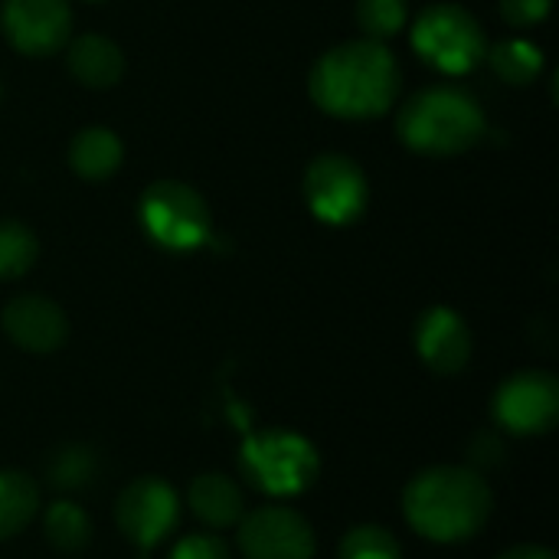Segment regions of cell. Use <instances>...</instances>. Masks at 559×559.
Listing matches in <instances>:
<instances>
[{"label":"cell","mask_w":559,"mask_h":559,"mask_svg":"<svg viewBox=\"0 0 559 559\" xmlns=\"http://www.w3.org/2000/svg\"><path fill=\"white\" fill-rule=\"evenodd\" d=\"M308 92L334 118H377L400 95V66L383 43L350 39L314 62Z\"/></svg>","instance_id":"obj_1"},{"label":"cell","mask_w":559,"mask_h":559,"mask_svg":"<svg viewBox=\"0 0 559 559\" xmlns=\"http://www.w3.org/2000/svg\"><path fill=\"white\" fill-rule=\"evenodd\" d=\"M495 498L481 472L465 465H439L416 475L403 495L409 527L432 544H465L491 518Z\"/></svg>","instance_id":"obj_2"},{"label":"cell","mask_w":559,"mask_h":559,"mask_svg":"<svg viewBox=\"0 0 559 559\" xmlns=\"http://www.w3.org/2000/svg\"><path fill=\"white\" fill-rule=\"evenodd\" d=\"M396 131L406 147L432 157H449L481 141L485 111L472 92L459 85H432L416 92L403 105Z\"/></svg>","instance_id":"obj_3"},{"label":"cell","mask_w":559,"mask_h":559,"mask_svg":"<svg viewBox=\"0 0 559 559\" xmlns=\"http://www.w3.org/2000/svg\"><path fill=\"white\" fill-rule=\"evenodd\" d=\"M239 468L255 491L269 498H295L318 481L321 459L305 436L292 429H265L242 442Z\"/></svg>","instance_id":"obj_4"},{"label":"cell","mask_w":559,"mask_h":559,"mask_svg":"<svg viewBox=\"0 0 559 559\" xmlns=\"http://www.w3.org/2000/svg\"><path fill=\"white\" fill-rule=\"evenodd\" d=\"M138 219L151 242L167 252L200 249L213 236V216L206 200L180 180H154L141 193Z\"/></svg>","instance_id":"obj_5"},{"label":"cell","mask_w":559,"mask_h":559,"mask_svg":"<svg viewBox=\"0 0 559 559\" xmlns=\"http://www.w3.org/2000/svg\"><path fill=\"white\" fill-rule=\"evenodd\" d=\"M413 46L429 66L449 75H465L488 56L481 23L459 3L426 7L413 26Z\"/></svg>","instance_id":"obj_6"},{"label":"cell","mask_w":559,"mask_h":559,"mask_svg":"<svg viewBox=\"0 0 559 559\" xmlns=\"http://www.w3.org/2000/svg\"><path fill=\"white\" fill-rule=\"evenodd\" d=\"M308 210L328 226H350L370 203L367 174L347 154H318L305 170Z\"/></svg>","instance_id":"obj_7"},{"label":"cell","mask_w":559,"mask_h":559,"mask_svg":"<svg viewBox=\"0 0 559 559\" xmlns=\"http://www.w3.org/2000/svg\"><path fill=\"white\" fill-rule=\"evenodd\" d=\"M180 521L177 491L160 478H134L115 501V524L141 554L154 550Z\"/></svg>","instance_id":"obj_8"},{"label":"cell","mask_w":559,"mask_h":559,"mask_svg":"<svg viewBox=\"0 0 559 559\" xmlns=\"http://www.w3.org/2000/svg\"><path fill=\"white\" fill-rule=\"evenodd\" d=\"M495 419L514 436H547L559 419V383L547 370H524L495 393Z\"/></svg>","instance_id":"obj_9"},{"label":"cell","mask_w":559,"mask_h":559,"mask_svg":"<svg viewBox=\"0 0 559 559\" xmlns=\"http://www.w3.org/2000/svg\"><path fill=\"white\" fill-rule=\"evenodd\" d=\"M239 550L246 559H314V531L311 524L285 508V504H265L236 524Z\"/></svg>","instance_id":"obj_10"},{"label":"cell","mask_w":559,"mask_h":559,"mask_svg":"<svg viewBox=\"0 0 559 559\" xmlns=\"http://www.w3.org/2000/svg\"><path fill=\"white\" fill-rule=\"evenodd\" d=\"M3 36L23 56H52L69 39V0H3Z\"/></svg>","instance_id":"obj_11"},{"label":"cell","mask_w":559,"mask_h":559,"mask_svg":"<svg viewBox=\"0 0 559 559\" xmlns=\"http://www.w3.org/2000/svg\"><path fill=\"white\" fill-rule=\"evenodd\" d=\"M3 334L26 354H52L69 337L66 311L43 295H16L0 314Z\"/></svg>","instance_id":"obj_12"},{"label":"cell","mask_w":559,"mask_h":559,"mask_svg":"<svg viewBox=\"0 0 559 559\" xmlns=\"http://www.w3.org/2000/svg\"><path fill=\"white\" fill-rule=\"evenodd\" d=\"M416 350L432 373L452 377L472 360V331L459 311L436 305L416 324Z\"/></svg>","instance_id":"obj_13"},{"label":"cell","mask_w":559,"mask_h":559,"mask_svg":"<svg viewBox=\"0 0 559 559\" xmlns=\"http://www.w3.org/2000/svg\"><path fill=\"white\" fill-rule=\"evenodd\" d=\"M187 501H190V511L213 531L236 527L246 514L242 488L229 475H219V472H206V475L193 478Z\"/></svg>","instance_id":"obj_14"},{"label":"cell","mask_w":559,"mask_h":559,"mask_svg":"<svg viewBox=\"0 0 559 559\" xmlns=\"http://www.w3.org/2000/svg\"><path fill=\"white\" fill-rule=\"evenodd\" d=\"M66 62H69L72 79L85 88H111L124 75V56L118 43L98 33H85L72 39Z\"/></svg>","instance_id":"obj_15"},{"label":"cell","mask_w":559,"mask_h":559,"mask_svg":"<svg viewBox=\"0 0 559 559\" xmlns=\"http://www.w3.org/2000/svg\"><path fill=\"white\" fill-rule=\"evenodd\" d=\"M121 154L118 134L102 124L82 128L69 144V164L82 180H108L121 167Z\"/></svg>","instance_id":"obj_16"},{"label":"cell","mask_w":559,"mask_h":559,"mask_svg":"<svg viewBox=\"0 0 559 559\" xmlns=\"http://www.w3.org/2000/svg\"><path fill=\"white\" fill-rule=\"evenodd\" d=\"M39 511V488L29 475L3 468L0 472V540L23 534Z\"/></svg>","instance_id":"obj_17"},{"label":"cell","mask_w":559,"mask_h":559,"mask_svg":"<svg viewBox=\"0 0 559 559\" xmlns=\"http://www.w3.org/2000/svg\"><path fill=\"white\" fill-rule=\"evenodd\" d=\"M46 481L62 495H79L98 481V455L88 445H62L46 462Z\"/></svg>","instance_id":"obj_18"},{"label":"cell","mask_w":559,"mask_h":559,"mask_svg":"<svg viewBox=\"0 0 559 559\" xmlns=\"http://www.w3.org/2000/svg\"><path fill=\"white\" fill-rule=\"evenodd\" d=\"M43 534H46L49 547H56L59 554H79L92 540V521L75 501L59 498L43 514Z\"/></svg>","instance_id":"obj_19"},{"label":"cell","mask_w":559,"mask_h":559,"mask_svg":"<svg viewBox=\"0 0 559 559\" xmlns=\"http://www.w3.org/2000/svg\"><path fill=\"white\" fill-rule=\"evenodd\" d=\"M488 59L498 79L511 85H531L544 72V52L537 43H527V39H504L488 52Z\"/></svg>","instance_id":"obj_20"},{"label":"cell","mask_w":559,"mask_h":559,"mask_svg":"<svg viewBox=\"0 0 559 559\" xmlns=\"http://www.w3.org/2000/svg\"><path fill=\"white\" fill-rule=\"evenodd\" d=\"M39 259L36 233L16 219H0V282L20 278Z\"/></svg>","instance_id":"obj_21"},{"label":"cell","mask_w":559,"mask_h":559,"mask_svg":"<svg viewBox=\"0 0 559 559\" xmlns=\"http://www.w3.org/2000/svg\"><path fill=\"white\" fill-rule=\"evenodd\" d=\"M341 559H403V547L393 537V531L377 527V524H364L354 527L350 534H344L341 540Z\"/></svg>","instance_id":"obj_22"},{"label":"cell","mask_w":559,"mask_h":559,"mask_svg":"<svg viewBox=\"0 0 559 559\" xmlns=\"http://www.w3.org/2000/svg\"><path fill=\"white\" fill-rule=\"evenodd\" d=\"M357 23L367 39H390L406 26V0H357Z\"/></svg>","instance_id":"obj_23"},{"label":"cell","mask_w":559,"mask_h":559,"mask_svg":"<svg viewBox=\"0 0 559 559\" xmlns=\"http://www.w3.org/2000/svg\"><path fill=\"white\" fill-rule=\"evenodd\" d=\"M170 559H233V554L216 534H190V537L177 540V547L170 550Z\"/></svg>","instance_id":"obj_24"},{"label":"cell","mask_w":559,"mask_h":559,"mask_svg":"<svg viewBox=\"0 0 559 559\" xmlns=\"http://www.w3.org/2000/svg\"><path fill=\"white\" fill-rule=\"evenodd\" d=\"M508 459L504 439L498 432H478L468 445V468L485 472V468H501V462Z\"/></svg>","instance_id":"obj_25"},{"label":"cell","mask_w":559,"mask_h":559,"mask_svg":"<svg viewBox=\"0 0 559 559\" xmlns=\"http://www.w3.org/2000/svg\"><path fill=\"white\" fill-rule=\"evenodd\" d=\"M554 0H501V13L511 26H534L550 13Z\"/></svg>","instance_id":"obj_26"},{"label":"cell","mask_w":559,"mask_h":559,"mask_svg":"<svg viewBox=\"0 0 559 559\" xmlns=\"http://www.w3.org/2000/svg\"><path fill=\"white\" fill-rule=\"evenodd\" d=\"M498 559H557L554 550H547V547H534V544H521V547H511V550H504Z\"/></svg>","instance_id":"obj_27"}]
</instances>
